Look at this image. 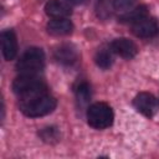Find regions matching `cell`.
Returning <instances> with one entry per match:
<instances>
[{"label": "cell", "instance_id": "cell-6", "mask_svg": "<svg viewBox=\"0 0 159 159\" xmlns=\"http://www.w3.org/2000/svg\"><path fill=\"white\" fill-rule=\"evenodd\" d=\"M111 51L117 53L118 56H120L123 58L129 60V58H133L137 55L138 47L129 39L120 37V39H116L111 42Z\"/></svg>", "mask_w": 159, "mask_h": 159}, {"label": "cell", "instance_id": "cell-1", "mask_svg": "<svg viewBox=\"0 0 159 159\" xmlns=\"http://www.w3.org/2000/svg\"><path fill=\"white\" fill-rule=\"evenodd\" d=\"M12 91L21 101H25L47 93V87L36 75H20L12 83Z\"/></svg>", "mask_w": 159, "mask_h": 159}, {"label": "cell", "instance_id": "cell-5", "mask_svg": "<svg viewBox=\"0 0 159 159\" xmlns=\"http://www.w3.org/2000/svg\"><path fill=\"white\" fill-rule=\"evenodd\" d=\"M133 104L135 109L145 117H153L159 109V101L148 92H140L135 96Z\"/></svg>", "mask_w": 159, "mask_h": 159}, {"label": "cell", "instance_id": "cell-14", "mask_svg": "<svg viewBox=\"0 0 159 159\" xmlns=\"http://www.w3.org/2000/svg\"><path fill=\"white\" fill-rule=\"evenodd\" d=\"M94 61L97 63L98 67L103 68V70H107L111 67L112 65V55H111V51L108 50H99L97 53H96V57H94Z\"/></svg>", "mask_w": 159, "mask_h": 159}, {"label": "cell", "instance_id": "cell-12", "mask_svg": "<svg viewBox=\"0 0 159 159\" xmlns=\"http://www.w3.org/2000/svg\"><path fill=\"white\" fill-rule=\"evenodd\" d=\"M144 16H148V11H147V7L145 6H139L134 10H130L129 12L124 14L123 16H120V21L122 22H130V24H134L137 22L138 20H140L142 17Z\"/></svg>", "mask_w": 159, "mask_h": 159}, {"label": "cell", "instance_id": "cell-11", "mask_svg": "<svg viewBox=\"0 0 159 159\" xmlns=\"http://www.w3.org/2000/svg\"><path fill=\"white\" fill-rule=\"evenodd\" d=\"M72 30L73 25L67 19H53L47 24V31L53 36H65L71 34Z\"/></svg>", "mask_w": 159, "mask_h": 159}, {"label": "cell", "instance_id": "cell-10", "mask_svg": "<svg viewBox=\"0 0 159 159\" xmlns=\"http://www.w3.org/2000/svg\"><path fill=\"white\" fill-rule=\"evenodd\" d=\"M45 11L52 19H66L71 14L70 6L66 2L60 1V0L48 1L45 5Z\"/></svg>", "mask_w": 159, "mask_h": 159}, {"label": "cell", "instance_id": "cell-16", "mask_svg": "<svg viewBox=\"0 0 159 159\" xmlns=\"http://www.w3.org/2000/svg\"><path fill=\"white\" fill-rule=\"evenodd\" d=\"M135 2V0H113V5L116 10H128L129 7L133 6V4Z\"/></svg>", "mask_w": 159, "mask_h": 159}, {"label": "cell", "instance_id": "cell-15", "mask_svg": "<svg viewBox=\"0 0 159 159\" xmlns=\"http://www.w3.org/2000/svg\"><path fill=\"white\" fill-rule=\"evenodd\" d=\"M41 137H42V139L45 140V142H52V140H57V138H58V133H57V130L55 129V128H52V127H50V128H45L42 132H41Z\"/></svg>", "mask_w": 159, "mask_h": 159}, {"label": "cell", "instance_id": "cell-4", "mask_svg": "<svg viewBox=\"0 0 159 159\" xmlns=\"http://www.w3.org/2000/svg\"><path fill=\"white\" fill-rule=\"evenodd\" d=\"M113 111L112 108L103 102H97L89 106L87 111V122L94 129L108 128L113 123Z\"/></svg>", "mask_w": 159, "mask_h": 159}, {"label": "cell", "instance_id": "cell-7", "mask_svg": "<svg viewBox=\"0 0 159 159\" xmlns=\"http://www.w3.org/2000/svg\"><path fill=\"white\" fill-rule=\"evenodd\" d=\"M132 31L137 37L147 39L154 36L158 32V26L154 19L149 16H144L137 22L132 24Z\"/></svg>", "mask_w": 159, "mask_h": 159}, {"label": "cell", "instance_id": "cell-13", "mask_svg": "<svg viewBox=\"0 0 159 159\" xmlns=\"http://www.w3.org/2000/svg\"><path fill=\"white\" fill-rule=\"evenodd\" d=\"M91 98V88L86 82H82L76 88V99L81 106H84L89 102Z\"/></svg>", "mask_w": 159, "mask_h": 159}, {"label": "cell", "instance_id": "cell-2", "mask_svg": "<svg viewBox=\"0 0 159 159\" xmlns=\"http://www.w3.org/2000/svg\"><path fill=\"white\" fill-rule=\"evenodd\" d=\"M56 108V99L48 93L40 94L20 103V111L30 118H37L51 113Z\"/></svg>", "mask_w": 159, "mask_h": 159}, {"label": "cell", "instance_id": "cell-8", "mask_svg": "<svg viewBox=\"0 0 159 159\" xmlns=\"http://www.w3.org/2000/svg\"><path fill=\"white\" fill-rule=\"evenodd\" d=\"M53 57L57 62L62 65H72L78 60V51L73 45L63 43L56 47L53 52Z\"/></svg>", "mask_w": 159, "mask_h": 159}, {"label": "cell", "instance_id": "cell-9", "mask_svg": "<svg viewBox=\"0 0 159 159\" xmlns=\"http://www.w3.org/2000/svg\"><path fill=\"white\" fill-rule=\"evenodd\" d=\"M1 47H2V55L5 60L10 61L14 60L17 53V41L14 31L6 30L1 34Z\"/></svg>", "mask_w": 159, "mask_h": 159}, {"label": "cell", "instance_id": "cell-17", "mask_svg": "<svg viewBox=\"0 0 159 159\" xmlns=\"http://www.w3.org/2000/svg\"><path fill=\"white\" fill-rule=\"evenodd\" d=\"M67 1H70V2H72V4H80V2H82L83 0H67Z\"/></svg>", "mask_w": 159, "mask_h": 159}, {"label": "cell", "instance_id": "cell-3", "mask_svg": "<svg viewBox=\"0 0 159 159\" xmlns=\"http://www.w3.org/2000/svg\"><path fill=\"white\" fill-rule=\"evenodd\" d=\"M45 55L41 48L31 47L26 50L16 63V70L21 75H36L43 68Z\"/></svg>", "mask_w": 159, "mask_h": 159}]
</instances>
